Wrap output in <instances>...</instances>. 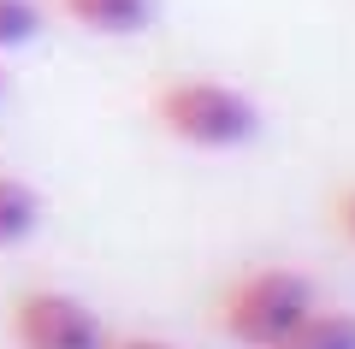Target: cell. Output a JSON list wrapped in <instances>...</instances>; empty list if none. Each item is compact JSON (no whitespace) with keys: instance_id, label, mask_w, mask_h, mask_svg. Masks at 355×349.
<instances>
[{"instance_id":"cell-2","label":"cell","mask_w":355,"mask_h":349,"mask_svg":"<svg viewBox=\"0 0 355 349\" xmlns=\"http://www.w3.org/2000/svg\"><path fill=\"white\" fill-rule=\"evenodd\" d=\"M314 302L320 296H314V284H308L302 273H291V266H254V273L231 278V284L219 290L214 320H219V332H225L231 343L272 349Z\"/></svg>"},{"instance_id":"cell-4","label":"cell","mask_w":355,"mask_h":349,"mask_svg":"<svg viewBox=\"0 0 355 349\" xmlns=\"http://www.w3.org/2000/svg\"><path fill=\"white\" fill-rule=\"evenodd\" d=\"M53 6L89 36H142L160 12V0H53Z\"/></svg>"},{"instance_id":"cell-1","label":"cell","mask_w":355,"mask_h":349,"mask_svg":"<svg viewBox=\"0 0 355 349\" xmlns=\"http://www.w3.org/2000/svg\"><path fill=\"white\" fill-rule=\"evenodd\" d=\"M154 125L184 148H243L261 130V107L219 77H172L154 89Z\"/></svg>"},{"instance_id":"cell-6","label":"cell","mask_w":355,"mask_h":349,"mask_svg":"<svg viewBox=\"0 0 355 349\" xmlns=\"http://www.w3.org/2000/svg\"><path fill=\"white\" fill-rule=\"evenodd\" d=\"M36 219H42V196L24 178L0 172V249H18V243L36 231Z\"/></svg>"},{"instance_id":"cell-3","label":"cell","mask_w":355,"mask_h":349,"mask_svg":"<svg viewBox=\"0 0 355 349\" xmlns=\"http://www.w3.org/2000/svg\"><path fill=\"white\" fill-rule=\"evenodd\" d=\"M18 349H107V325L71 290H24L6 314Z\"/></svg>"},{"instance_id":"cell-10","label":"cell","mask_w":355,"mask_h":349,"mask_svg":"<svg viewBox=\"0 0 355 349\" xmlns=\"http://www.w3.org/2000/svg\"><path fill=\"white\" fill-rule=\"evenodd\" d=\"M0 95H6V89H0Z\"/></svg>"},{"instance_id":"cell-8","label":"cell","mask_w":355,"mask_h":349,"mask_svg":"<svg viewBox=\"0 0 355 349\" xmlns=\"http://www.w3.org/2000/svg\"><path fill=\"white\" fill-rule=\"evenodd\" d=\"M331 219H338L343 243L355 249V184H349V189H338V201H331Z\"/></svg>"},{"instance_id":"cell-9","label":"cell","mask_w":355,"mask_h":349,"mask_svg":"<svg viewBox=\"0 0 355 349\" xmlns=\"http://www.w3.org/2000/svg\"><path fill=\"white\" fill-rule=\"evenodd\" d=\"M107 349H172L166 337H142V332H130V337H107Z\"/></svg>"},{"instance_id":"cell-7","label":"cell","mask_w":355,"mask_h":349,"mask_svg":"<svg viewBox=\"0 0 355 349\" xmlns=\"http://www.w3.org/2000/svg\"><path fill=\"white\" fill-rule=\"evenodd\" d=\"M42 30V6L36 0H0V48H24Z\"/></svg>"},{"instance_id":"cell-5","label":"cell","mask_w":355,"mask_h":349,"mask_svg":"<svg viewBox=\"0 0 355 349\" xmlns=\"http://www.w3.org/2000/svg\"><path fill=\"white\" fill-rule=\"evenodd\" d=\"M272 349H355V308H308Z\"/></svg>"}]
</instances>
